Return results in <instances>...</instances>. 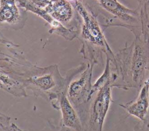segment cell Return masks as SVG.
<instances>
[{"instance_id": "cell-4", "label": "cell", "mask_w": 149, "mask_h": 131, "mask_svg": "<svg viewBox=\"0 0 149 131\" xmlns=\"http://www.w3.org/2000/svg\"><path fill=\"white\" fill-rule=\"evenodd\" d=\"M76 9L83 19V26L82 29L83 37L92 45L99 47L108 55L112 61H114L115 56L108 45L98 24L94 17L85 9V8L78 2L76 3Z\"/></svg>"}, {"instance_id": "cell-7", "label": "cell", "mask_w": 149, "mask_h": 131, "mask_svg": "<svg viewBox=\"0 0 149 131\" xmlns=\"http://www.w3.org/2000/svg\"><path fill=\"white\" fill-rule=\"evenodd\" d=\"M0 88L17 97H27L23 86L0 66Z\"/></svg>"}, {"instance_id": "cell-13", "label": "cell", "mask_w": 149, "mask_h": 131, "mask_svg": "<svg viewBox=\"0 0 149 131\" xmlns=\"http://www.w3.org/2000/svg\"><path fill=\"white\" fill-rule=\"evenodd\" d=\"M57 131H75L70 128H67V127H65V126H60V128L59 129L57 130Z\"/></svg>"}, {"instance_id": "cell-11", "label": "cell", "mask_w": 149, "mask_h": 131, "mask_svg": "<svg viewBox=\"0 0 149 131\" xmlns=\"http://www.w3.org/2000/svg\"><path fill=\"white\" fill-rule=\"evenodd\" d=\"M11 123L10 118L0 112V131H9Z\"/></svg>"}, {"instance_id": "cell-3", "label": "cell", "mask_w": 149, "mask_h": 131, "mask_svg": "<svg viewBox=\"0 0 149 131\" xmlns=\"http://www.w3.org/2000/svg\"><path fill=\"white\" fill-rule=\"evenodd\" d=\"M91 73L92 66L88 65L77 77L64 82L63 91L76 109L80 119L83 115L90 95Z\"/></svg>"}, {"instance_id": "cell-6", "label": "cell", "mask_w": 149, "mask_h": 131, "mask_svg": "<svg viewBox=\"0 0 149 131\" xmlns=\"http://www.w3.org/2000/svg\"><path fill=\"white\" fill-rule=\"evenodd\" d=\"M119 106L128 114L144 121L149 112V79L141 86L135 100L120 104Z\"/></svg>"}, {"instance_id": "cell-8", "label": "cell", "mask_w": 149, "mask_h": 131, "mask_svg": "<svg viewBox=\"0 0 149 131\" xmlns=\"http://www.w3.org/2000/svg\"><path fill=\"white\" fill-rule=\"evenodd\" d=\"M49 14L60 22H67L72 16L71 5L66 0H55L48 7Z\"/></svg>"}, {"instance_id": "cell-1", "label": "cell", "mask_w": 149, "mask_h": 131, "mask_svg": "<svg viewBox=\"0 0 149 131\" xmlns=\"http://www.w3.org/2000/svg\"><path fill=\"white\" fill-rule=\"evenodd\" d=\"M113 63L116 67L115 72H111L113 87L126 90L129 88H141L149 79L148 45L136 41L122 50Z\"/></svg>"}, {"instance_id": "cell-5", "label": "cell", "mask_w": 149, "mask_h": 131, "mask_svg": "<svg viewBox=\"0 0 149 131\" xmlns=\"http://www.w3.org/2000/svg\"><path fill=\"white\" fill-rule=\"evenodd\" d=\"M52 107L61 112V126L70 128L75 131H83L79 115L63 91L59 94L57 100Z\"/></svg>"}, {"instance_id": "cell-12", "label": "cell", "mask_w": 149, "mask_h": 131, "mask_svg": "<svg viewBox=\"0 0 149 131\" xmlns=\"http://www.w3.org/2000/svg\"><path fill=\"white\" fill-rule=\"evenodd\" d=\"M10 131H27L25 129H22L21 128H20L17 125H16L14 123H11V126H10Z\"/></svg>"}, {"instance_id": "cell-9", "label": "cell", "mask_w": 149, "mask_h": 131, "mask_svg": "<svg viewBox=\"0 0 149 131\" xmlns=\"http://www.w3.org/2000/svg\"><path fill=\"white\" fill-rule=\"evenodd\" d=\"M19 19V12L14 0H1L0 22L13 23Z\"/></svg>"}, {"instance_id": "cell-10", "label": "cell", "mask_w": 149, "mask_h": 131, "mask_svg": "<svg viewBox=\"0 0 149 131\" xmlns=\"http://www.w3.org/2000/svg\"><path fill=\"white\" fill-rule=\"evenodd\" d=\"M99 1L104 8L120 19L125 21L130 20L131 22L133 20L132 15L134 13L123 6L116 0H99Z\"/></svg>"}, {"instance_id": "cell-2", "label": "cell", "mask_w": 149, "mask_h": 131, "mask_svg": "<svg viewBox=\"0 0 149 131\" xmlns=\"http://www.w3.org/2000/svg\"><path fill=\"white\" fill-rule=\"evenodd\" d=\"M112 82L111 70L106 66L104 73L92 85L84 112L80 118L83 131H102L112 102Z\"/></svg>"}]
</instances>
